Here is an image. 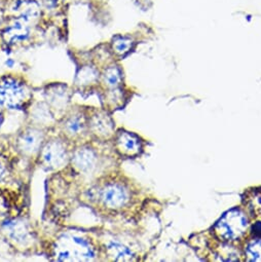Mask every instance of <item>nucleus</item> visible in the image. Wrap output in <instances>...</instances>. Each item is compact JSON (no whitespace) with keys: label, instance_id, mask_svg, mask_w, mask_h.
Masks as SVG:
<instances>
[{"label":"nucleus","instance_id":"1","mask_svg":"<svg viewBox=\"0 0 261 262\" xmlns=\"http://www.w3.org/2000/svg\"><path fill=\"white\" fill-rule=\"evenodd\" d=\"M94 257L95 251L90 243L75 235H64L56 247L58 261H89Z\"/></svg>","mask_w":261,"mask_h":262},{"label":"nucleus","instance_id":"2","mask_svg":"<svg viewBox=\"0 0 261 262\" xmlns=\"http://www.w3.org/2000/svg\"><path fill=\"white\" fill-rule=\"evenodd\" d=\"M248 222L243 213L232 210L226 213L215 226V232L224 241L238 239L247 230Z\"/></svg>","mask_w":261,"mask_h":262},{"label":"nucleus","instance_id":"3","mask_svg":"<svg viewBox=\"0 0 261 262\" xmlns=\"http://www.w3.org/2000/svg\"><path fill=\"white\" fill-rule=\"evenodd\" d=\"M28 92L23 84L8 78L0 82V105L10 109H19L28 101Z\"/></svg>","mask_w":261,"mask_h":262},{"label":"nucleus","instance_id":"4","mask_svg":"<svg viewBox=\"0 0 261 262\" xmlns=\"http://www.w3.org/2000/svg\"><path fill=\"white\" fill-rule=\"evenodd\" d=\"M101 201L107 208L119 209L128 202V191L120 184L111 183L106 185L101 191Z\"/></svg>","mask_w":261,"mask_h":262},{"label":"nucleus","instance_id":"5","mask_svg":"<svg viewBox=\"0 0 261 262\" xmlns=\"http://www.w3.org/2000/svg\"><path fill=\"white\" fill-rule=\"evenodd\" d=\"M42 160L50 169H59L63 167L67 160V151L64 144L60 141H51L42 151Z\"/></svg>","mask_w":261,"mask_h":262},{"label":"nucleus","instance_id":"6","mask_svg":"<svg viewBox=\"0 0 261 262\" xmlns=\"http://www.w3.org/2000/svg\"><path fill=\"white\" fill-rule=\"evenodd\" d=\"M116 148L126 157H134L141 150V142L137 136L128 132H119L116 136Z\"/></svg>","mask_w":261,"mask_h":262},{"label":"nucleus","instance_id":"7","mask_svg":"<svg viewBox=\"0 0 261 262\" xmlns=\"http://www.w3.org/2000/svg\"><path fill=\"white\" fill-rule=\"evenodd\" d=\"M44 136L37 129H27L18 139V147L27 155H33L38 151L42 143Z\"/></svg>","mask_w":261,"mask_h":262},{"label":"nucleus","instance_id":"8","mask_svg":"<svg viewBox=\"0 0 261 262\" xmlns=\"http://www.w3.org/2000/svg\"><path fill=\"white\" fill-rule=\"evenodd\" d=\"M29 27L27 26V21L18 18L12 25L7 27L4 32V38L8 43H17L24 41L29 36Z\"/></svg>","mask_w":261,"mask_h":262},{"label":"nucleus","instance_id":"9","mask_svg":"<svg viewBox=\"0 0 261 262\" xmlns=\"http://www.w3.org/2000/svg\"><path fill=\"white\" fill-rule=\"evenodd\" d=\"M97 158L90 148H79L73 156V164L77 170L83 173L92 172L96 166Z\"/></svg>","mask_w":261,"mask_h":262},{"label":"nucleus","instance_id":"10","mask_svg":"<svg viewBox=\"0 0 261 262\" xmlns=\"http://www.w3.org/2000/svg\"><path fill=\"white\" fill-rule=\"evenodd\" d=\"M91 126L95 134L104 137L111 135L114 127L112 120L104 113L95 115L91 120Z\"/></svg>","mask_w":261,"mask_h":262},{"label":"nucleus","instance_id":"11","mask_svg":"<svg viewBox=\"0 0 261 262\" xmlns=\"http://www.w3.org/2000/svg\"><path fill=\"white\" fill-rule=\"evenodd\" d=\"M109 255L116 261H130L134 260V255L126 247L117 244L111 243L108 246Z\"/></svg>","mask_w":261,"mask_h":262},{"label":"nucleus","instance_id":"12","mask_svg":"<svg viewBox=\"0 0 261 262\" xmlns=\"http://www.w3.org/2000/svg\"><path fill=\"white\" fill-rule=\"evenodd\" d=\"M8 232L9 234L17 242H24L28 238L29 231L26 225L23 222L14 221L8 224Z\"/></svg>","mask_w":261,"mask_h":262},{"label":"nucleus","instance_id":"13","mask_svg":"<svg viewBox=\"0 0 261 262\" xmlns=\"http://www.w3.org/2000/svg\"><path fill=\"white\" fill-rule=\"evenodd\" d=\"M105 82L111 89H116L121 81V73L117 67H110L104 74Z\"/></svg>","mask_w":261,"mask_h":262},{"label":"nucleus","instance_id":"14","mask_svg":"<svg viewBox=\"0 0 261 262\" xmlns=\"http://www.w3.org/2000/svg\"><path fill=\"white\" fill-rule=\"evenodd\" d=\"M132 45H133V41L130 40V38L119 36L113 40V50L117 55L123 56L126 53H128L130 49H132Z\"/></svg>","mask_w":261,"mask_h":262},{"label":"nucleus","instance_id":"15","mask_svg":"<svg viewBox=\"0 0 261 262\" xmlns=\"http://www.w3.org/2000/svg\"><path fill=\"white\" fill-rule=\"evenodd\" d=\"M84 127V121L82 117L79 115L72 116L66 123V129L67 132L71 135H78L80 134Z\"/></svg>","mask_w":261,"mask_h":262},{"label":"nucleus","instance_id":"16","mask_svg":"<svg viewBox=\"0 0 261 262\" xmlns=\"http://www.w3.org/2000/svg\"><path fill=\"white\" fill-rule=\"evenodd\" d=\"M246 255L249 261L261 262V241L252 242L247 248Z\"/></svg>","mask_w":261,"mask_h":262},{"label":"nucleus","instance_id":"17","mask_svg":"<svg viewBox=\"0 0 261 262\" xmlns=\"http://www.w3.org/2000/svg\"><path fill=\"white\" fill-rule=\"evenodd\" d=\"M4 175H5V169L2 165H0V179L4 177Z\"/></svg>","mask_w":261,"mask_h":262},{"label":"nucleus","instance_id":"18","mask_svg":"<svg viewBox=\"0 0 261 262\" xmlns=\"http://www.w3.org/2000/svg\"><path fill=\"white\" fill-rule=\"evenodd\" d=\"M2 121H3V117H2V113H0V124H2Z\"/></svg>","mask_w":261,"mask_h":262},{"label":"nucleus","instance_id":"19","mask_svg":"<svg viewBox=\"0 0 261 262\" xmlns=\"http://www.w3.org/2000/svg\"><path fill=\"white\" fill-rule=\"evenodd\" d=\"M0 12H2V8H0Z\"/></svg>","mask_w":261,"mask_h":262}]
</instances>
